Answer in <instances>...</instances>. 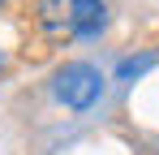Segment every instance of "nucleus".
Listing matches in <instances>:
<instances>
[{"label": "nucleus", "instance_id": "2", "mask_svg": "<svg viewBox=\"0 0 159 155\" xmlns=\"http://www.w3.org/2000/svg\"><path fill=\"white\" fill-rule=\"evenodd\" d=\"M107 26V4L103 0H69V35L95 39Z\"/></svg>", "mask_w": 159, "mask_h": 155}, {"label": "nucleus", "instance_id": "3", "mask_svg": "<svg viewBox=\"0 0 159 155\" xmlns=\"http://www.w3.org/2000/svg\"><path fill=\"white\" fill-rule=\"evenodd\" d=\"M155 60H159L155 52H146V56H138V60H125V65L116 69V78H120V82H133V78H142V73H146Z\"/></svg>", "mask_w": 159, "mask_h": 155}, {"label": "nucleus", "instance_id": "4", "mask_svg": "<svg viewBox=\"0 0 159 155\" xmlns=\"http://www.w3.org/2000/svg\"><path fill=\"white\" fill-rule=\"evenodd\" d=\"M0 9H4V0H0Z\"/></svg>", "mask_w": 159, "mask_h": 155}, {"label": "nucleus", "instance_id": "1", "mask_svg": "<svg viewBox=\"0 0 159 155\" xmlns=\"http://www.w3.org/2000/svg\"><path fill=\"white\" fill-rule=\"evenodd\" d=\"M99 95H103V73H99L95 65L73 60V65L56 69V99L65 103V108L86 112V108H95V103H99Z\"/></svg>", "mask_w": 159, "mask_h": 155}]
</instances>
